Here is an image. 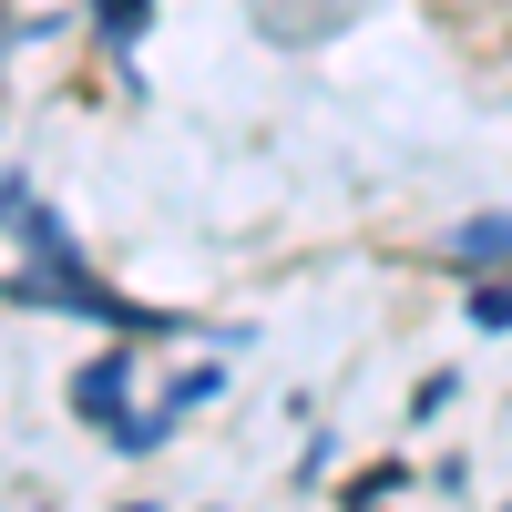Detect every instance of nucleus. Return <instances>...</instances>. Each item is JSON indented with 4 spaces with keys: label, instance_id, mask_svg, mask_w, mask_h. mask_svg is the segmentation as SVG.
<instances>
[{
    "label": "nucleus",
    "instance_id": "nucleus-1",
    "mask_svg": "<svg viewBox=\"0 0 512 512\" xmlns=\"http://www.w3.org/2000/svg\"><path fill=\"white\" fill-rule=\"evenodd\" d=\"M123 369H134V349H103L93 369H82V379H72V400H82V410H93V420H113V431H123Z\"/></svg>",
    "mask_w": 512,
    "mask_h": 512
},
{
    "label": "nucleus",
    "instance_id": "nucleus-2",
    "mask_svg": "<svg viewBox=\"0 0 512 512\" xmlns=\"http://www.w3.org/2000/svg\"><path fill=\"white\" fill-rule=\"evenodd\" d=\"M451 267H472V277H492V267H512V216H472L451 236Z\"/></svg>",
    "mask_w": 512,
    "mask_h": 512
},
{
    "label": "nucleus",
    "instance_id": "nucleus-3",
    "mask_svg": "<svg viewBox=\"0 0 512 512\" xmlns=\"http://www.w3.org/2000/svg\"><path fill=\"white\" fill-rule=\"evenodd\" d=\"M93 11H103V31H113V41H134V31H144V0H93Z\"/></svg>",
    "mask_w": 512,
    "mask_h": 512
},
{
    "label": "nucleus",
    "instance_id": "nucleus-4",
    "mask_svg": "<svg viewBox=\"0 0 512 512\" xmlns=\"http://www.w3.org/2000/svg\"><path fill=\"white\" fill-rule=\"evenodd\" d=\"M472 318H482V328H512V287H482V297H472Z\"/></svg>",
    "mask_w": 512,
    "mask_h": 512
}]
</instances>
